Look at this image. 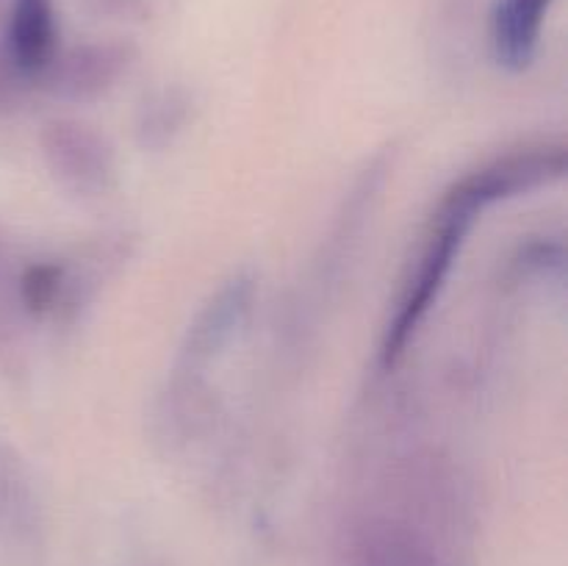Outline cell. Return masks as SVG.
I'll return each mask as SVG.
<instances>
[{
  "label": "cell",
  "instance_id": "6da1fadb",
  "mask_svg": "<svg viewBox=\"0 0 568 566\" xmlns=\"http://www.w3.org/2000/svg\"><path fill=\"white\" fill-rule=\"evenodd\" d=\"M475 220V211L444 198L436 222H433L430 236H427L425 247H422L419 261H416L414 272H410V277L403 286V294H399L397 311L388 320L381 347L383 366H394L403 358L405 347L416 336L422 322L427 320L430 309L436 305L438 294L447 286L455 261H458L460 247H464Z\"/></svg>",
  "mask_w": 568,
  "mask_h": 566
},
{
  "label": "cell",
  "instance_id": "7a4b0ae2",
  "mask_svg": "<svg viewBox=\"0 0 568 566\" xmlns=\"http://www.w3.org/2000/svg\"><path fill=\"white\" fill-rule=\"evenodd\" d=\"M566 172V150L564 148H536L508 153L480 170L469 172L464 181L455 183L447 192V200L464 205V209L480 214L488 205L499 200L516 198L521 192L552 183L564 178Z\"/></svg>",
  "mask_w": 568,
  "mask_h": 566
},
{
  "label": "cell",
  "instance_id": "3957f363",
  "mask_svg": "<svg viewBox=\"0 0 568 566\" xmlns=\"http://www.w3.org/2000/svg\"><path fill=\"white\" fill-rule=\"evenodd\" d=\"M42 150L53 178L70 192L98 198L114 186V150L98 131L83 122H50L42 133Z\"/></svg>",
  "mask_w": 568,
  "mask_h": 566
},
{
  "label": "cell",
  "instance_id": "277c9868",
  "mask_svg": "<svg viewBox=\"0 0 568 566\" xmlns=\"http://www.w3.org/2000/svg\"><path fill=\"white\" fill-rule=\"evenodd\" d=\"M255 300V277L253 275H236L203 305L194 322L189 325L186 338H183L181 358L178 366L183 372H197L211 358L225 353L227 344L239 333V327L247 320L250 309Z\"/></svg>",
  "mask_w": 568,
  "mask_h": 566
},
{
  "label": "cell",
  "instance_id": "5b68a950",
  "mask_svg": "<svg viewBox=\"0 0 568 566\" xmlns=\"http://www.w3.org/2000/svg\"><path fill=\"white\" fill-rule=\"evenodd\" d=\"M59 48L53 0H11L3 28V55L22 78L50 72Z\"/></svg>",
  "mask_w": 568,
  "mask_h": 566
},
{
  "label": "cell",
  "instance_id": "8992f818",
  "mask_svg": "<svg viewBox=\"0 0 568 566\" xmlns=\"http://www.w3.org/2000/svg\"><path fill=\"white\" fill-rule=\"evenodd\" d=\"M549 6L552 0H497L491 14V48L499 64L514 72L530 67Z\"/></svg>",
  "mask_w": 568,
  "mask_h": 566
},
{
  "label": "cell",
  "instance_id": "52a82bcc",
  "mask_svg": "<svg viewBox=\"0 0 568 566\" xmlns=\"http://www.w3.org/2000/svg\"><path fill=\"white\" fill-rule=\"evenodd\" d=\"M125 67L128 59L120 50H83L61 67L53 64L50 70H55L53 89L61 98L92 100L114 87Z\"/></svg>",
  "mask_w": 568,
  "mask_h": 566
},
{
  "label": "cell",
  "instance_id": "ba28073f",
  "mask_svg": "<svg viewBox=\"0 0 568 566\" xmlns=\"http://www.w3.org/2000/svg\"><path fill=\"white\" fill-rule=\"evenodd\" d=\"M189 94L164 89L159 94H150L144 105L139 109L136 133L144 148H164L175 139V133L183 131L189 120Z\"/></svg>",
  "mask_w": 568,
  "mask_h": 566
},
{
  "label": "cell",
  "instance_id": "9c48e42d",
  "mask_svg": "<svg viewBox=\"0 0 568 566\" xmlns=\"http://www.w3.org/2000/svg\"><path fill=\"white\" fill-rule=\"evenodd\" d=\"M67 289V270L59 264H33L26 270L20 281V297L28 311L39 314V311L55 309L59 297Z\"/></svg>",
  "mask_w": 568,
  "mask_h": 566
}]
</instances>
